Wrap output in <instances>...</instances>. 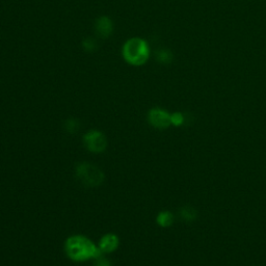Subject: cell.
I'll use <instances>...</instances> for the list:
<instances>
[{
	"label": "cell",
	"mask_w": 266,
	"mask_h": 266,
	"mask_svg": "<svg viewBox=\"0 0 266 266\" xmlns=\"http://www.w3.org/2000/svg\"><path fill=\"white\" fill-rule=\"evenodd\" d=\"M65 252L75 262L97 259L102 256L99 247L90 238L82 235L70 236L65 242Z\"/></svg>",
	"instance_id": "1"
},
{
	"label": "cell",
	"mask_w": 266,
	"mask_h": 266,
	"mask_svg": "<svg viewBox=\"0 0 266 266\" xmlns=\"http://www.w3.org/2000/svg\"><path fill=\"white\" fill-rule=\"evenodd\" d=\"M123 56L129 64L140 66L145 64L149 57V47L142 38H133L124 45Z\"/></svg>",
	"instance_id": "2"
},
{
	"label": "cell",
	"mask_w": 266,
	"mask_h": 266,
	"mask_svg": "<svg viewBox=\"0 0 266 266\" xmlns=\"http://www.w3.org/2000/svg\"><path fill=\"white\" fill-rule=\"evenodd\" d=\"M76 176L79 181L91 189L100 186L104 181V174L97 166L89 162H81L76 167Z\"/></svg>",
	"instance_id": "3"
},
{
	"label": "cell",
	"mask_w": 266,
	"mask_h": 266,
	"mask_svg": "<svg viewBox=\"0 0 266 266\" xmlns=\"http://www.w3.org/2000/svg\"><path fill=\"white\" fill-rule=\"evenodd\" d=\"M83 144L90 152L100 154L105 151L107 140L102 132L98 130H91L83 135Z\"/></svg>",
	"instance_id": "4"
},
{
	"label": "cell",
	"mask_w": 266,
	"mask_h": 266,
	"mask_svg": "<svg viewBox=\"0 0 266 266\" xmlns=\"http://www.w3.org/2000/svg\"><path fill=\"white\" fill-rule=\"evenodd\" d=\"M148 120L156 129H167L171 125V114L161 108H153L148 114Z\"/></svg>",
	"instance_id": "5"
},
{
	"label": "cell",
	"mask_w": 266,
	"mask_h": 266,
	"mask_svg": "<svg viewBox=\"0 0 266 266\" xmlns=\"http://www.w3.org/2000/svg\"><path fill=\"white\" fill-rule=\"evenodd\" d=\"M120 239L114 233L105 234L102 238L100 239L98 247L102 254H109L114 252L116 248L119 247Z\"/></svg>",
	"instance_id": "6"
},
{
	"label": "cell",
	"mask_w": 266,
	"mask_h": 266,
	"mask_svg": "<svg viewBox=\"0 0 266 266\" xmlns=\"http://www.w3.org/2000/svg\"><path fill=\"white\" fill-rule=\"evenodd\" d=\"M96 28L98 30V33L101 37H107L111 35L113 26H112V22L107 17H101L97 20V25Z\"/></svg>",
	"instance_id": "7"
},
{
	"label": "cell",
	"mask_w": 266,
	"mask_h": 266,
	"mask_svg": "<svg viewBox=\"0 0 266 266\" xmlns=\"http://www.w3.org/2000/svg\"><path fill=\"white\" fill-rule=\"evenodd\" d=\"M156 222H157V224L160 227H162V228H168V227L171 226V224H173L174 216L170 211H162V212H160L157 215Z\"/></svg>",
	"instance_id": "8"
},
{
	"label": "cell",
	"mask_w": 266,
	"mask_h": 266,
	"mask_svg": "<svg viewBox=\"0 0 266 266\" xmlns=\"http://www.w3.org/2000/svg\"><path fill=\"white\" fill-rule=\"evenodd\" d=\"M180 215H181L184 221L192 222L195 220V217H197V211L190 206H185L180 210Z\"/></svg>",
	"instance_id": "9"
},
{
	"label": "cell",
	"mask_w": 266,
	"mask_h": 266,
	"mask_svg": "<svg viewBox=\"0 0 266 266\" xmlns=\"http://www.w3.org/2000/svg\"><path fill=\"white\" fill-rule=\"evenodd\" d=\"M183 123H184V116L182 114L175 113L173 114H171V124L175 125V126H181Z\"/></svg>",
	"instance_id": "10"
},
{
	"label": "cell",
	"mask_w": 266,
	"mask_h": 266,
	"mask_svg": "<svg viewBox=\"0 0 266 266\" xmlns=\"http://www.w3.org/2000/svg\"><path fill=\"white\" fill-rule=\"evenodd\" d=\"M77 126H78V124H77V122L76 121H74V120H69V121H67V123H66V129L69 131V132H71V133H73V132H75L77 129Z\"/></svg>",
	"instance_id": "11"
},
{
	"label": "cell",
	"mask_w": 266,
	"mask_h": 266,
	"mask_svg": "<svg viewBox=\"0 0 266 266\" xmlns=\"http://www.w3.org/2000/svg\"><path fill=\"white\" fill-rule=\"evenodd\" d=\"M94 266H112V264L107 259H105V258H103L102 256H101V257L97 258Z\"/></svg>",
	"instance_id": "12"
},
{
	"label": "cell",
	"mask_w": 266,
	"mask_h": 266,
	"mask_svg": "<svg viewBox=\"0 0 266 266\" xmlns=\"http://www.w3.org/2000/svg\"><path fill=\"white\" fill-rule=\"evenodd\" d=\"M170 58H171V54L168 51H161L158 56V59L163 62H168Z\"/></svg>",
	"instance_id": "13"
}]
</instances>
